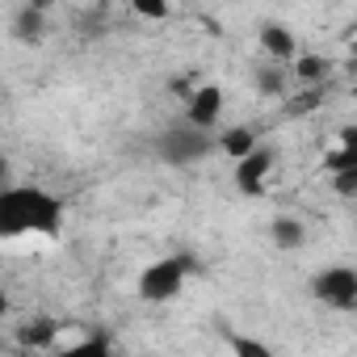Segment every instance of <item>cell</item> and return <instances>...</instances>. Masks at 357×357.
Masks as SVG:
<instances>
[{"instance_id":"ba28073f","label":"cell","mask_w":357,"mask_h":357,"mask_svg":"<svg viewBox=\"0 0 357 357\" xmlns=\"http://www.w3.org/2000/svg\"><path fill=\"white\" fill-rule=\"evenodd\" d=\"M227 349H231V357H282L269 340H261V336H252V332H231Z\"/></svg>"},{"instance_id":"8992f818","label":"cell","mask_w":357,"mask_h":357,"mask_svg":"<svg viewBox=\"0 0 357 357\" xmlns=\"http://www.w3.org/2000/svg\"><path fill=\"white\" fill-rule=\"evenodd\" d=\"M223 101H227V97H223L219 84H198V89L190 93V101H185V126L215 135L219 122H223Z\"/></svg>"},{"instance_id":"7c38bea8","label":"cell","mask_w":357,"mask_h":357,"mask_svg":"<svg viewBox=\"0 0 357 357\" xmlns=\"http://www.w3.org/2000/svg\"><path fill=\"white\" fill-rule=\"evenodd\" d=\"M273 244H278V248H298V244H303V223L290 219V215L273 219Z\"/></svg>"},{"instance_id":"30bf717a","label":"cell","mask_w":357,"mask_h":357,"mask_svg":"<svg viewBox=\"0 0 357 357\" xmlns=\"http://www.w3.org/2000/svg\"><path fill=\"white\" fill-rule=\"evenodd\" d=\"M47 357H118V353H114V344H109V340L93 336V340H80V344L55 349V353H47Z\"/></svg>"},{"instance_id":"9c48e42d","label":"cell","mask_w":357,"mask_h":357,"mask_svg":"<svg viewBox=\"0 0 357 357\" xmlns=\"http://www.w3.org/2000/svg\"><path fill=\"white\" fill-rule=\"evenodd\" d=\"M215 147H223L231 160H240V155H248V151L257 147V135H252V130H244V126H236V130H223Z\"/></svg>"},{"instance_id":"7a4b0ae2","label":"cell","mask_w":357,"mask_h":357,"mask_svg":"<svg viewBox=\"0 0 357 357\" xmlns=\"http://www.w3.org/2000/svg\"><path fill=\"white\" fill-rule=\"evenodd\" d=\"M190 273H194V257H185V252H168V257H155L151 265L139 269L135 290H139L143 303H172L176 294L185 290Z\"/></svg>"},{"instance_id":"52a82bcc","label":"cell","mask_w":357,"mask_h":357,"mask_svg":"<svg viewBox=\"0 0 357 357\" xmlns=\"http://www.w3.org/2000/svg\"><path fill=\"white\" fill-rule=\"evenodd\" d=\"M261 47L269 51V59H278V63H294V55H298V43H294V34L290 30H282V26H265L261 30Z\"/></svg>"},{"instance_id":"8fae6325","label":"cell","mask_w":357,"mask_h":357,"mask_svg":"<svg viewBox=\"0 0 357 357\" xmlns=\"http://www.w3.org/2000/svg\"><path fill=\"white\" fill-rule=\"evenodd\" d=\"M290 76H294V80H303V84H315V80H324V76H328V63H324L319 55H294Z\"/></svg>"},{"instance_id":"5b68a950","label":"cell","mask_w":357,"mask_h":357,"mask_svg":"<svg viewBox=\"0 0 357 357\" xmlns=\"http://www.w3.org/2000/svg\"><path fill=\"white\" fill-rule=\"evenodd\" d=\"M269 172H273V147H265V143H257V147H252L248 155H240L236 168H231L236 190H240L244 198H261V194H265Z\"/></svg>"},{"instance_id":"277c9868","label":"cell","mask_w":357,"mask_h":357,"mask_svg":"<svg viewBox=\"0 0 357 357\" xmlns=\"http://www.w3.org/2000/svg\"><path fill=\"white\" fill-rule=\"evenodd\" d=\"M311 294L324 307H332V311H353L357 307V273H353V265H328V269H319L315 282H311Z\"/></svg>"},{"instance_id":"6da1fadb","label":"cell","mask_w":357,"mask_h":357,"mask_svg":"<svg viewBox=\"0 0 357 357\" xmlns=\"http://www.w3.org/2000/svg\"><path fill=\"white\" fill-rule=\"evenodd\" d=\"M68 206L59 194L34 181H9L0 190V244L9 240H55L63 231Z\"/></svg>"},{"instance_id":"3957f363","label":"cell","mask_w":357,"mask_h":357,"mask_svg":"<svg viewBox=\"0 0 357 357\" xmlns=\"http://www.w3.org/2000/svg\"><path fill=\"white\" fill-rule=\"evenodd\" d=\"M155 151H160V160H164V164L185 168V164L206 160V155L215 151V139H211L206 130H194V126H172V130H164V135H160Z\"/></svg>"},{"instance_id":"9a60e30c","label":"cell","mask_w":357,"mask_h":357,"mask_svg":"<svg viewBox=\"0 0 357 357\" xmlns=\"http://www.w3.org/2000/svg\"><path fill=\"white\" fill-rule=\"evenodd\" d=\"M5 185H9V164L0 160V190H5Z\"/></svg>"},{"instance_id":"5bb4252c","label":"cell","mask_w":357,"mask_h":357,"mask_svg":"<svg viewBox=\"0 0 357 357\" xmlns=\"http://www.w3.org/2000/svg\"><path fill=\"white\" fill-rule=\"evenodd\" d=\"M9 311H13V298H9V290H5V286H0V324L9 319Z\"/></svg>"},{"instance_id":"4fadbf2b","label":"cell","mask_w":357,"mask_h":357,"mask_svg":"<svg viewBox=\"0 0 357 357\" xmlns=\"http://www.w3.org/2000/svg\"><path fill=\"white\" fill-rule=\"evenodd\" d=\"M135 13H143V17H168V5H135Z\"/></svg>"}]
</instances>
